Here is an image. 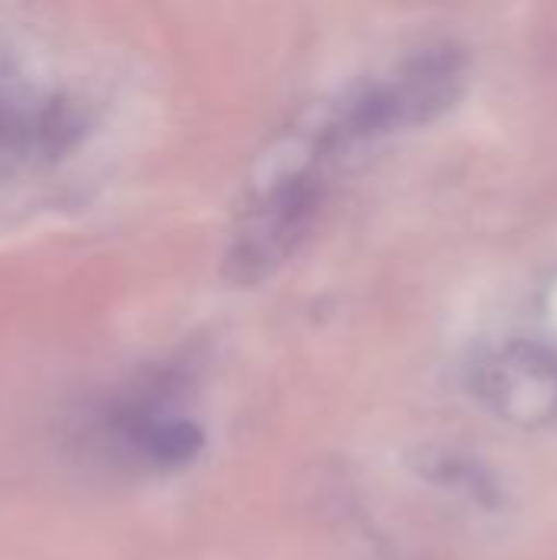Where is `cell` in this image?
I'll return each instance as SVG.
<instances>
[{
    "mask_svg": "<svg viewBox=\"0 0 557 560\" xmlns=\"http://www.w3.org/2000/svg\"><path fill=\"white\" fill-rule=\"evenodd\" d=\"M322 203V180L312 171L279 177L240 226L227 253V279L236 285L266 282L309 236Z\"/></svg>",
    "mask_w": 557,
    "mask_h": 560,
    "instance_id": "7a4b0ae2",
    "label": "cell"
},
{
    "mask_svg": "<svg viewBox=\"0 0 557 560\" xmlns=\"http://www.w3.org/2000/svg\"><path fill=\"white\" fill-rule=\"evenodd\" d=\"M420 476L443 486V489H453V492H463L469 495L473 502L492 509L499 502V486L496 479L476 466L473 459H463V456H453V453H430L423 450L420 456Z\"/></svg>",
    "mask_w": 557,
    "mask_h": 560,
    "instance_id": "5b68a950",
    "label": "cell"
},
{
    "mask_svg": "<svg viewBox=\"0 0 557 560\" xmlns=\"http://www.w3.org/2000/svg\"><path fill=\"white\" fill-rule=\"evenodd\" d=\"M473 397L519 430L557 427V351L535 341H512L469 371Z\"/></svg>",
    "mask_w": 557,
    "mask_h": 560,
    "instance_id": "3957f363",
    "label": "cell"
},
{
    "mask_svg": "<svg viewBox=\"0 0 557 560\" xmlns=\"http://www.w3.org/2000/svg\"><path fill=\"white\" fill-rule=\"evenodd\" d=\"M466 89V56L453 46L417 52L394 82L361 92L341 118L345 138H374L414 128L450 112Z\"/></svg>",
    "mask_w": 557,
    "mask_h": 560,
    "instance_id": "6da1fadb",
    "label": "cell"
},
{
    "mask_svg": "<svg viewBox=\"0 0 557 560\" xmlns=\"http://www.w3.org/2000/svg\"><path fill=\"white\" fill-rule=\"evenodd\" d=\"M85 131V118L69 98L26 102L0 89V161L59 158Z\"/></svg>",
    "mask_w": 557,
    "mask_h": 560,
    "instance_id": "277c9868",
    "label": "cell"
}]
</instances>
